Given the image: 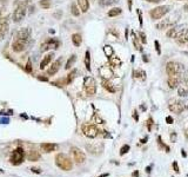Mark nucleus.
<instances>
[{
	"mask_svg": "<svg viewBox=\"0 0 188 177\" xmlns=\"http://www.w3.org/2000/svg\"><path fill=\"white\" fill-rule=\"evenodd\" d=\"M72 155H73V158H74V161L76 162V163H84L85 162V159H86V155L80 150V149H78V148H72Z\"/></svg>",
	"mask_w": 188,
	"mask_h": 177,
	"instance_id": "nucleus-12",
	"label": "nucleus"
},
{
	"mask_svg": "<svg viewBox=\"0 0 188 177\" xmlns=\"http://www.w3.org/2000/svg\"><path fill=\"white\" fill-rule=\"evenodd\" d=\"M108 176V174H103V175H101V176H99V177H107Z\"/></svg>",
	"mask_w": 188,
	"mask_h": 177,
	"instance_id": "nucleus-60",
	"label": "nucleus"
},
{
	"mask_svg": "<svg viewBox=\"0 0 188 177\" xmlns=\"http://www.w3.org/2000/svg\"><path fill=\"white\" fill-rule=\"evenodd\" d=\"M38 79H39V80H42V81H47V80H48L46 77H40V76L38 77Z\"/></svg>",
	"mask_w": 188,
	"mask_h": 177,
	"instance_id": "nucleus-52",
	"label": "nucleus"
},
{
	"mask_svg": "<svg viewBox=\"0 0 188 177\" xmlns=\"http://www.w3.org/2000/svg\"><path fill=\"white\" fill-rule=\"evenodd\" d=\"M75 60H76V57H75V54L71 56V57H69V59H68V60H67V63H66V66H65V69H66V70H69V69L73 66V64L75 63Z\"/></svg>",
	"mask_w": 188,
	"mask_h": 177,
	"instance_id": "nucleus-29",
	"label": "nucleus"
},
{
	"mask_svg": "<svg viewBox=\"0 0 188 177\" xmlns=\"http://www.w3.org/2000/svg\"><path fill=\"white\" fill-rule=\"evenodd\" d=\"M178 32H179V29L175 27V26H173V27H170V29L167 31V37H168V38H175L176 34H178Z\"/></svg>",
	"mask_w": 188,
	"mask_h": 177,
	"instance_id": "nucleus-28",
	"label": "nucleus"
},
{
	"mask_svg": "<svg viewBox=\"0 0 188 177\" xmlns=\"http://www.w3.org/2000/svg\"><path fill=\"white\" fill-rule=\"evenodd\" d=\"M8 29H9V26H8L7 18H0V39L6 37Z\"/></svg>",
	"mask_w": 188,
	"mask_h": 177,
	"instance_id": "nucleus-18",
	"label": "nucleus"
},
{
	"mask_svg": "<svg viewBox=\"0 0 188 177\" xmlns=\"http://www.w3.org/2000/svg\"><path fill=\"white\" fill-rule=\"evenodd\" d=\"M99 74L101 76V78L102 79H111L113 76H114V73H113V70L108 66V65H103V66H101L100 69H99Z\"/></svg>",
	"mask_w": 188,
	"mask_h": 177,
	"instance_id": "nucleus-14",
	"label": "nucleus"
},
{
	"mask_svg": "<svg viewBox=\"0 0 188 177\" xmlns=\"http://www.w3.org/2000/svg\"><path fill=\"white\" fill-rule=\"evenodd\" d=\"M57 148H58V145L54 144V143H42V144H41V149H42L45 152H52V151H54Z\"/></svg>",
	"mask_w": 188,
	"mask_h": 177,
	"instance_id": "nucleus-21",
	"label": "nucleus"
},
{
	"mask_svg": "<svg viewBox=\"0 0 188 177\" xmlns=\"http://www.w3.org/2000/svg\"><path fill=\"white\" fill-rule=\"evenodd\" d=\"M133 176H134V177H139V171H134V172H133Z\"/></svg>",
	"mask_w": 188,
	"mask_h": 177,
	"instance_id": "nucleus-57",
	"label": "nucleus"
},
{
	"mask_svg": "<svg viewBox=\"0 0 188 177\" xmlns=\"http://www.w3.org/2000/svg\"><path fill=\"white\" fill-rule=\"evenodd\" d=\"M166 122H167L168 124H172V123H173V118H172L170 116H168V117H166Z\"/></svg>",
	"mask_w": 188,
	"mask_h": 177,
	"instance_id": "nucleus-48",
	"label": "nucleus"
},
{
	"mask_svg": "<svg viewBox=\"0 0 188 177\" xmlns=\"http://www.w3.org/2000/svg\"><path fill=\"white\" fill-rule=\"evenodd\" d=\"M146 123H147V128H148V130L151 131V130H152V125H153V119H152V118H149Z\"/></svg>",
	"mask_w": 188,
	"mask_h": 177,
	"instance_id": "nucleus-44",
	"label": "nucleus"
},
{
	"mask_svg": "<svg viewBox=\"0 0 188 177\" xmlns=\"http://www.w3.org/2000/svg\"><path fill=\"white\" fill-rule=\"evenodd\" d=\"M170 139H172L173 142L175 141V139H176V134H174V132H173V134L170 135Z\"/></svg>",
	"mask_w": 188,
	"mask_h": 177,
	"instance_id": "nucleus-51",
	"label": "nucleus"
},
{
	"mask_svg": "<svg viewBox=\"0 0 188 177\" xmlns=\"http://www.w3.org/2000/svg\"><path fill=\"white\" fill-rule=\"evenodd\" d=\"M78 73V71L76 70H73L72 72H69L68 73V76H67V78H66V84H71L73 80H74V78H75V74Z\"/></svg>",
	"mask_w": 188,
	"mask_h": 177,
	"instance_id": "nucleus-32",
	"label": "nucleus"
},
{
	"mask_svg": "<svg viewBox=\"0 0 188 177\" xmlns=\"http://www.w3.org/2000/svg\"><path fill=\"white\" fill-rule=\"evenodd\" d=\"M185 10H186V11H188V4L186 5V6H185Z\"/></svg>",
	"mask_w": 188,
	"mask_h": 177,
	"instance_id": "nucleus-61",
	"label": "nucleus"
},
{
	"mask_svg": "<svg viewBox=\"0 0 188 177\" xmlns=\"http://www.w3.org/2000/svg\"><path fill=\"white\" fill-rule=\"evenodd\" d=\"M72 43H73V45L74 46H80L81 45V43H82V38H81V34H79V33H74V34H72Z\"/></svg>",
	"mask_w": 188,
	"mask_h": 177,
	"instance_id": "nucleus-24",
	"label": "nucleus"
},
{
	"mask_svg": "<svg viewBox=\"0 0 188 177\" xmlns=\"http://www.w3.org/2000/svg\"><path fill=\"white\" fill-rule=\"evenodd\" d=\"M138 14H139V21H140V25H142V14H141V11L138 10Z\"/></svg>",
	"mask_w": 188,
	"mask_h": 177,
	"instance_id": "nucleus-47",
	"label": "nucleus"
},
{
	"mask_svg": "<svg viewBox=\"0 0 188 177\" xmlns=\"http://www.w3.org/2000/svg\"><path fill=\"white\" fill-rule=\"evenodd\" d=\"M170 10V6L169 5H162V6H157L155 8H153L151 11V18L154 19V20H159L161 18H163Z\"/></svg>",
	"mask_w": 188,
	"mask_h": 177,
	"instance_id": "nucleus-4",
	"label": "nucleus"
},
{
	"mask_svg": "<svg viewBox=\"0 0 188 177\" xmlns=\"http://www.w3.org/2000/svg\"><path fill=\"white\" fill-rule=\"evenodd\" d=\"M1 171H2V170H1V169H0V172H1Z\"/></svg>",
	"mask_w": 188,
	"mask_h": 177,
	"instance_id": "nucleus-63",
	"label": "nucleus"
},
{
	"mask_svg": "<svg viewBox=\"0 0 188 177\" xmlns=\"http://www.w3.org/2000/svg\"><path fill=\"white\" fill-rule=\"evenodd\" d=\"M181 155H182L184 157H186V156H187V153L185 152V150H181Z\"/></svg>",
	"mask_w": 188,
	"mask_h": 177,
	"instance_id": "nucleus-58",
	"label": "nucleus"
},
{
	"mask_svg": "<svg viewBox=\"0 0 188 177\" xmlns=\"http://www.w3.org/2000/svg\"><path fill=\"white\" fill-rule=\"evenodd\" d=\"M146 1H148V2H161V1H163V0H146Z\"/></svg>",
	"mask_w": 188,
	"mask_h": 177,
	"instance_id": "nucleus-54",
	"label": "nucleus"
},
{
	"mask_svg": "<svg viewBox=\"0 0 188 177\" xmlns=\"http://www.w3.org/2000/svg\"><path fill=\"white\" fill-rule=\"evenodd\" d=\"M180 18L179 14H173L161 21H159L157 24V30H166V29H169V27H173L175 25V23L178 21V19Z\"/></svg>",
	"mask_w": 188,
	"mask_h": 177,
	"instance_id": "nucleus-3",
	"label": "nucleus"
},
{
	"mask_svg": "<svg viewBox=\"0 0 188 177\" xmlns=\"http://www.w3.org/2000/svg\"><path fill=\"white\" fill-rule=\"evenodd\" d=\"M121 12H122V10L120 7H114V8L109 10L107 14H108V17H116V15L121 14Z\"/></svg>",
	"mask_w": 188,
	"mask_h": 177,
	"instance_id": "nucleus-26",
	"label": "nucleus"
},
{
	"mask_svg": "<svg viewBox=\"0 0 188 177\" xmlns=\"http://www.w3.org/2000/svg\"><path fill=\"white\" fill-rule=\"evenodd\" d=\"M78 6L81 10V12L86 13L90 8V1L88 0H78Z\"/></svg>",
	"mask_w": 188,
	"mask_h": 177,
	"instance_id": "nucleus-22",
	"label": "nucleus"
},
{
	"mask_svg": "<svg viewBox=\"0 0 188 177\" xmlns=\"http://www.w3.org/2000/svg\"><path fill=\"white\" fill-rule=\"evenodd\" d=\"M133 43H134V46H135L136 50L142 51V47H141V45H140V43H139V39H138V37H136L135 33H133Z\"/></svg>",
	"mask_w": 188,
	"mask_h": 177,
	"instance_id": "nucleus-36",
	"label": "nucleus"
},
{
	"mask_svg": "<svg viewBox=\"0 0 188 177\" xmlns=\"http://www.w3.org/2000/svg\"><path fill=\"white\" fill-rule=\"evenodd\" d=\"M118 1H119V0H99V4H100L101 6L106 7V6H112V5L116 4Z\"/></svg>",
	"mask_w": 188,
	"mask_h": 177,
	"instance_id": "nucleus-31",
	"label": "nucleus"
},
{
	"mask_svg": "<svg viewBox=\"0 0 188 177\" xmlns=\"http://www.w3.org/2000/svg\"><path fill=\"white\" fill-rule=\"evenodd\" d=\"M181 80H182V81H184V83H185V84L188 86V70L185 71V73L182 74V77H181Z\"/></svg>",
	"mask_w": 188,
	"mask_h": 177,
	"instance_id": "nucleus-41",
	"label": "nucleus"
},
{
	"mask_svg": "<svg viewBox=\"0 0 188 177\" xmlns=\"http://www.w3.org/2000/svg\"><path fill=\"white\" fill-rule=\"evenodd\" d=\"M157 143H159V146H160L161 149H163L166 152H169V148H168L166 144H163V143H162V141H161V137H159V138H157Z\"/></svg>",
	"mask_w": 188,
	"mask_h": 177,
	"instance_id": "nucleus-39",
	"label": "nucleus"
},
{
	"mask_svg": "<svg viewBox=\"0 0 188 177\" xmlns=\"http://www.w3.org/2000/svg\"><path fill=\"white\" fill-rule=\"evenodd\" d=\"M142 57H143V58H142V59H143V62H145V63H148V60H149V59L147 58V56H146V54H143Z\"/></svg>",
	"mask_w": 188,
	"mask_h": 177,
	"instance_id": "nucleus-55",
	"label": "nucleus"
},
{
	"mask_svg": "<svg viewBox=\"0 0 188 177\" xmlns=\"http://www.w3.org/2000/svg\"><path fill=\"white\" fill-rule=\"evenodd\" d=\"M53 57H54V54L53 53H48V54H46L44 58H42V60H41V63H40V70H44L51 62H52V59H53Z\"/></svg>",
	"mask_w": 188,
	"mask_h": 177,
	"instance_id": "nucleus-19",
	"label": "nucleus"
},
{
	"mask_svg": "<svg viewBox=\"0 0 188 177\" xmlns=\"http://www.w3.org/2000/svg\"><path fill=\"white\" fill-rule=\"evenodd\" d=\"M178 95H179L180 97H187L188 96L187 89H185V87H179V89H178Z\"/></svg>",
	"mask_w": 188,
	"mask_h": 177,
	"instance_id": "nucleus-37",
	"label": "nucleus"
},
{
	"mask_svg": "<svg viewBox=\"0 0 188 177\" xmlns=\"http://www.w3.org/2000/svg\"><path fill=\"white\" fill-rule=\"evenodd\" d=\"M27 2H28V1L20 2V4L15 7V10H14V12H13V20H14V23H19V21H21V20L25 18L26 11H27Z\"/></svg>",
	"mask_w": 188,
	"mask_h": 177,
	"instance_id": "nucleus-2",
	"label": "nucleus"
},
{
	"mask_svg": "<svg viewBox=\"0 0 188 177\" xmlns=\"http://www.w3.org/2000/svg\"><path fill=\"white\" fill-rule=\"evenodd\" d=\"M59 45H60V43L58 41V40H55V39H48L47 41H45L44 44H42V46H41V51L42 52H45V51H47V50H49V48H58L59 47Z\"/></svg>",
	"mask_w": 188,
	"mask_h": 177,
	"instance_id": "nucleus-15",
	"label": "nucleus"
},
{
	"mask_svg": "<svg viewBox=\"0 0 188 177\" xmlns=\"http://www.w3.org/2000/svg\"><path fill=\"white\" fill-rule=\"evenodd\" d=\"M80 8H78V5L76 4H72L71 5V13L74 15V17H79V14H80V11H79Z\"/></svg>",
	"mask_w": 188,
	"mask_h": 177,
	"instance_id": "nucleus-34",
	"label": "nucleus"
},
{
	"mask_svg": "<svg viewBox=\"0 0 188 177\" xmlns=\"http://www.w3.org/2000/svg\"><path fill=\"white\" fill-rule=\"evenodd\" d=\"M109 59V65L111 66H114V67H118V66H120L121 65V60H120V58L119 57H116V56H112V57H109L108 58Z\"/></svg>",
	"mask_w": 188,
	"mask_h": 177,
	"instance_id": "nucleus-23",
	"label": "nucleus"
},
{
	"mask_svg": "<svg viewBox=\"0 0 188 177\" xmlns=\"http://www.w3.org/2000/svg\"><path fill=\"white\" fill-rule=\"evenodd\" d=\"M151 169H152V165L147 167V168H146V172H147V174H149V172H151Z\"/></svg>",
	"mask_w": 188,
	"mask_h": 177,
	"instance_id": "nucleus-56",
	"label": "nucleus"
},
{
	"mask_svg": "<svg viewBox=\"0 0 188 177\" xmlns=\"http://www.w3.org/2000/svg\"><path fill=\"white\" fill-rule=\"evenodd\" d=\"M61 64H63V59H61V58H60V59H57L55 62H53L52 65L49 66V69L47 70V74H48V76H54V74L59 71Z\"/></svg>",
	"mask_w": 188,
	"mask_h": 177,
	"instance_id": "nucleus-17",
	"label": "nucleus"
},
{
	"mask_svg": "<svg viewBox=\"0 0 188 177\" xmlns=\"http://www.w3.org/2000/svg\"><path fill=\"white\" fill-rule=\"evenodd\" d=\"M173 169H174L176 172H180V170H179V165H178V163H176V162H173Z\"/></svg>",
	"mask_w": 188,
	"mask_h": 177,
	"instance_id": "nucleus-46",
	"label": "nucleus"
},
{
	"mask_svg": "<svg viewBox=\"0 0 188 177\" xmlns=\"http://www.w3.org/2000/svg\"><path fill=\"white\" fill-rule=\"evenodd\" d=\"M55 164L61 169V170H65V171H68L73 168V163L72 161L69 159V157H67L66 155L63 153H59L55 156Z\"/></svg>",
	"mask_w": 188,
	"mask_h": 177,
	"instance_id": "nucleus-1",
	"label": "nucleus"
},
{
	"mask_svg": "<svg viewBox=\"0 0 188 177\" xmlns=\"http://www.w3.org/2000/svg\"><path fill=\"white\" fill-rule=\"evenodd\" d=\"M81 130L84 132V135L88 138H95L99 134V130L96 129V126L94 124H90V123H86V124H82L81 126Z\"/></svg>",
	"mask_w": 188,
	"mask_h": 177,
	"instance_id": "nucleus-7",
	"label": "nucleus"
},
{
	"mask_svg": "<svg viewBox=\"0 0 188 177\" xmlns=\"http://www.w3.org/2000/svg\"><path fill=\"white\" fill-rule=\"evenodd\" d=\"M175 40L180 46H187L188 47V29H182L181 31H179L175 37Z\"/></svg>",
	"mask_w": 188,
	"mask_h": 177,
	"instance_id": "nucleus-10",
	"label": "nucleus"
},
{
	"mask_svg": "<svg viewBox=\"0 0 188 177\" xmlns=\"http://www.w3.org/2000/svg\"><path fill=\"white\" fill-rule=\"evenodd\" d=\"M84 89L88 96H93L96 92V81L92 77H86L84 80Z\"/></svg>",
	"mask_w": 188,
	"mask_h": 177,
	"instance_id": "nucleus-5",
	"label": "nucleus"
},
{
	"mask_svg": "<svg viewBox=\"0 0 188 177\" xmlns=\"http://www.w3.org/2000/svg\"><path fill=\"white\" fill-rule=\"evenodd\" d=\"M154 45H155V50L157 51V54H161V50H160V44H159V41L155 40L154 41Z\"/></svg>",
	"mask_w": 188,
	"mask_h": 177,
	"instance_id": "nucleus-43",
	"label": "nucleus"
},
{
	"mask_svg": "<svg viewBox=\"0 0 188 177\" xmlns=\"http://www.w3.org/2000/svg\"><path fill=\"white\" fill-rule=\"evenodd\" d=\"M134 77H135V78H138V79L145 80V79H146V73H145V71H142V70L134 71Z\"/></svg>",
	"mask_w": 188,
	"mask_h": 177,
	"instance_id": "nucleus-33",
	"label": "nucleus"
},
{
	"mask_svg": "<svg viewBox=\"0 0 188 177\" xmlns=\"http://www.w3.org/2000/svg\"><path fill=\"white\" fill-rule=\"evenodd\" d=\"M51 0H40V2H39V5H40V7L41 8H44V10H47V8H49L51 7Z\"/></svg>",
	"mask_w": 188,
	"mask_h": 177,
	"instance_id": "nucleus-35",
	"label": "nucleus"
},
{
	"mask_svg": "<svg viewBox=\"0 0 188 177\" xmlns=\"http://www.w3.org/2000/svg\"><path fill=\"white\" fill-rule=\"evenodd\" d=\"M182 70H184V66L180 63H176V62H168L167 65H166V71H167L168 76L180 74Z\"/></svg>",
	"mask_w": 188,
	"mask_h": 177,
	"instance_id": "nucleus-8",
	"label": "nucleus"
},
{
	"mask_svg": "<svg viewBox=\"0 0 188 177\" xmlns=\"http://www.w3.org/2000/svg\"><path fill=\"white\" fill-rule=\"evenodd\" d=\"M102 86H103V89H106L108 92H111V93H114L115 91H116V89H115V86L108 80V79H102Z\"/></svg>",
	"mask_w": 188,
	"mask_h": 177,
	"instance_id": "nucleus-20",
	"label": "nucleus"
},
{
	"mask_svg": "<svg viewBox=\"0 0 188 177\" xmlns=\"http://www.w3.org/2000/svg\"><path fill=\"white\" fill-rule=\"evenodd\" d=\"M129 145L128 144H125V145H122L121 146V149H120V156H124V155H126L128 151H129Z\"/></svg>",
	"mask_w": 188,
	"mask_h": 177,
	"instance_id": "nucleus-38",
	"label": "nucleus"
},
{
	"mask_svg": "<svg viewBox=\"0 0 188 177\" xmlns=\"http://www.w3.org/2000/svg\"><path fill=\"white\" fill-rule=\"evenodd\" d=\"M181 83V77L179 74H175V76H169V78L167 79V84L170 89H175L180 85Z\"/></svg>",
	"mask_w": 188,
	"mask_h": 177,
	"instance_id": "nucleus-16",
	"label": "nucleus"
},
{
	"mask_svg": "<svg viewBox=\"0 0 188 177\" xmlns=\"http://www.w3.org/2000/svg\"><path fill=\"white\" fill-rule=\"evenodd\" d=\"M32 34V31L30 27H24V29H20L14 39H21V40H30V37Z\"/></svg>",
	"mask_w": 188,
	"mask_h": 177,
	"instance_id": "nucleus-13",
	"label": "nucleus"
},
{
	"mask_svg": "<svg viewBox=\"0 0 188 177\" xmlns=\"http://www.w3.org/2000/svg\"><path fill=\"white\" fill-rule=\"evenodd\" d=\"M94 119L98 122V124H103V120H102V119H101L98 115H94Z\"/></svg>",
	"mask_w": 188,
	"mask_h": 177,
	"instance_id": "nucleus-45",
	"label": "nucleus"
},
{
	"mask_svg": "<svg viewBox=\"0 0 188 177\" xmlns=\"http://www.w3.org/2000/svg\"><path fill=\"white\" fill-rule=\"evenodd\" d=\"M133 118H134L135 120H139V116H136V111L133 112Z\"/></svg>",
	"mask_w": 188,
	"mask_h": 177,
	"instance_id": "nucleus-53",
	"label": "nucleus"
},
{
	"mask_svg": "<svg viewBox=\"0 0 188 177\" xmlns=\"http://www.w3.org/2000/svg\"><path fill=\"white\" fill-rule=\"evenodd\" d=\"M103 52H105L106 57H108V58L114 54V50H113V47H112L111 45H105V46H103Z\"/></svg>",
	"mask_w": 188,
	"mask_h": 177,
	"instance_id": "nucleus-27",
	"label": "nucleus"
},
{
	"mask_svg": "<svg viewBox=\"0 0 188 177\" xmlns=\"http://www.w3.org/2000/svg\"><path fill=\"white\" fill-rule=\"evenodd\" d=\"M28 46V40H21V39H14L12 43V50L17 53L24 52Z\"/></svg>",
	"mask_w": 188,
	"mask_h": 177,
	"instance_id": "nucleus-9",
	"label": "nucleus"
},
{
	"mask_svg": "<svg viewBox=\"0 0 188 177\" xmlns=\"http://www.w3.org/2000/svg\"><path fill=\"white\" fill-rule=\"evenodd\" d=\"M169 110L174 113H181L185 110V104L181 100H176V99H170L169 100Z\"/></svg>",
	"mask_w": 188,
	"mask_h": 177,
	"instance_id": "nucleus-11",
	"label": "nucleus"
},
{
	"mask_svg": "<svg viewBox=\"0 0 188 177\" xmlns=\"http://www.w3.org/2000/svg\"><path fill=\"white\" fill-rule=\"evenodd\" d=\"M85 65H86L87 71H91V54H90V51H86V54H85Z\"/></svg>",
	"mask_w": 188,
	"mask_h": 177,
	"instance_id": "nucleus-30",
	"label": "nucleus"
},
{
	"mask_svg": "<svg viewBox=\"0 0 188 177\" xmlns=\"http://www.w3.org/2000/svg\"><path fill=\"white\" fill-rule=\"evenodd\" d=\"M185 134H186V136L188 137V130H186V131H185Z\"/></svg>",
	"mask_w": 188,
	"mask_h": 177,
	"instance_id": "nucleus-62",
	"label": "nucleus"
},
{
	"mask_svg": "<svg viewBox=\"0 0 188 177\" xmlns=\"http://www.w3.org/2000/svg\"><path fill=\"white\" fill-rule=\"evenodd\" d=\"M32 70H33V69H32V62L28 59V60H27V64H26V66H25V71H26L27 73H31Z\"/></svg>",
	"mask_w": 188,
	"mask_h": 177,
	"instance_id": "nucleus-40",
	"label": "nucleus"
},
{
	"mask_svg": "<svg viewBox=\"0 0 188 177\" xmlns=\"http://www.w3.org/2000/svg\"><path fill=\"white\" fill-rule=\"evenodd\" d=\"M24 157H25V151L22 148H17L11 156V163L13 165H19L24 162Z\"/></svg>",
	"mask_w": 188,
	"mask_h": 177,
	"instance_id": "nucleus-6",
	"label": "nucleus"
},
{
	"mask_svg": "<svg viewBox=\"0 0 188 177\" xmlns=\"http://www.w3.org/2000/svg\"><path fill=\"white\" fill-rule=\"evenodd\" d=\"M40 157H41V156H40V153H39L36 150H31V151L28 152V155H27V158H28L30 161H32V162L38 161Z\"/></svg>",
	"mask_w": 188,
	"mask_h": 177,
	"instance_id": "nucleus-25",
	"label": "nucleus"
},
{
	"mask_svg": "<svg viewBox=\"0 0 188 177\" xmlns=\"http://www.w3.org/2000/svg\"><path fill=\"white\" fill-rule=\"evenodd\" d=\"M31 171H32V172H34V174H41V170H39V169H35V168H32Z\"/></svg>",
	"mask_w": 188,
	"mask_h": 177,
	"instance_id": "nucleus-50",
	"label": "nucleus"
},
{
	"mask_svg": "<svg viewBox=\"0 0 188 177\" xmlns=\"http://www.w3.org/2000/svg\"><path fill=\"white\" fill-rule=\"evenodd\" d=\"M127 4H128V11H132V4H133V0H127Z\"/></svg>",
	"mask_w": 188,
	"mask_h": 177,
	"instance_id": "nucleus-49",
	"label": "nucleus"
},
{
	"mask_svg": "<svg viewBox=\"0 0 188 177\" xmlns=\"http://www.w3.org/2000/svg\"><path fill=\"white\" fill-rule=\"evenodd\" d=\"M147 139H148V137H145V138H142V139H141V143H146V141H147Z\"/></svg>",
	"mask_w": 188,
	"mask_h": 177,
	"instance_id": "nucleus-59",
	"label": "nucleus"
},
{
	"mask_svg": "<svg viewBox=\"0 0 188 177\" xmlns=\"http://www.w3.org/2000/svg\"><path fill=\"white\" fill-rule=\"evenodd\" d=\"M138 35L140 37V40L145 44V43H147V39H146V35H145V33L143 32H138Z\"/></svg>",
	"mask_w": 188,
	"mask_h": 177,
	"instance_id": "nucleus-42",
	"label": "nucleus"
}]
</instances>
